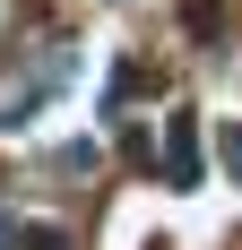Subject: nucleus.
I'll list each match as a JSON object with an SVG mask.
<instances>
[{
    "label": "nucleus",
    "instance_id": "f257e3e1",
    "mask_svg": "<svg viewBox=\"0 0 242 250\" xmlns=\"http://www.w3.org/2000/svg\"><path fill=\"white\" fill-rule=\"evenodd\" d=\"M165 147H173V181L191 190V181H199V121H191V112H165Z\"/></svg>",
    "mask_w": 242,
    "mask_h": 250
},
{
    "label": "nucleus",
    "instance_id": "f03ea898",
    "mask_svg": "<svg viewBox=\"0 0 242 250\" xmlns=\"http://www.w3.org/2000/svg\"><path fill=\"white\" fill-rule=\"evenodd\" d=\"M26 250H70V233L61 225H26Z\"/></svg>",
    "mask_w": 242,
    "mask_h": 250
},
{
    "label": "nucleus",
    "instance_id": "7ed1b4c3",
    "mask_svg": "<svg viewBox=\"0 0 242 250\" xmlns=\"http://www.w3.org/2000/svg\"><path fill=\"white\" fill-rule=\"evenodd\" d=\"M225 164H234V181H242V129H234V138H225Z\"/></svg>",
    "mask_w": 242,
    "mask_h": 250
}]
</instances>
